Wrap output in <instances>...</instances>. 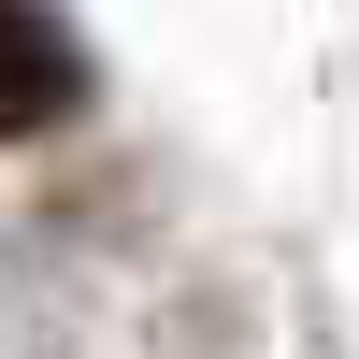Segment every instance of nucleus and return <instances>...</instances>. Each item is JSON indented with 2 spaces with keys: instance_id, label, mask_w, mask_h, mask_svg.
Returning a JSON list of instances; mask_svg holds the SVG:
<instances>
[{
  "instance_id": "obj_1",
  "label": "nucleus",
  "mask_w": 359,
  "mask_h": 359,
  "mask_svg": "<svg viewBox=\"0 0 359 359\" xmlns=\"http://www.w3.org/2000/svg\"><path fill=\"white\" fill-rule=\"evenodd\" d=\"M72 101H86V57H72V29H57L43 0H0V144L57 130Z\"/></svg>"
}]
</instances>
